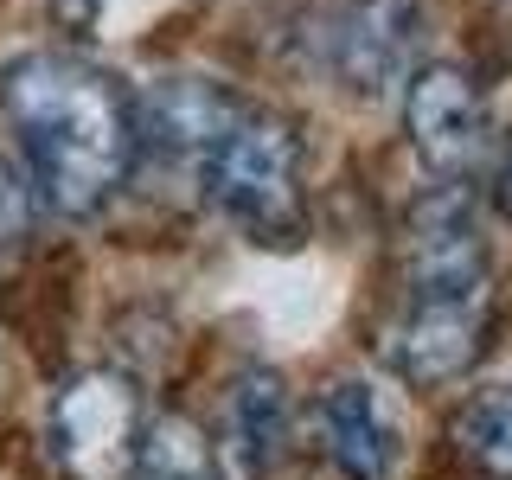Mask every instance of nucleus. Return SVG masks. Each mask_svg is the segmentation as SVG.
Instances as JSON below:
<instances>
[{
    "instance_id": "f257e3e1",
    "label": "nucleus",
    "mask_w": 512,
    "mask_h": 480,
    "mask_svg": "<svg viewBox=\"0 0 512 480\" xmlns=\"http://www.w3.org/2000/svg\"><path fill=\"white\" fill-rule=\"evenodd\" d=\"M0 116L13 128L32 199L58 218H96L135 167V96L103 64L26 52L0 71Z\"/></svg>"
},
{
    "instance_id": "f03ea898",
    "label": "nucleus",
    "mask_w": 512,
    "mask_h": 480,
    "mask_svg": "<svg viewBox=\"0 0 512 480\" xmlns=\"http://www.w3.org/2000/svg\"><path fill=\"white\" fill-rule=\"evenodd\" d=\"M205 192L256 244H301L308 231V141L276 109H244L205 154Z\"/></svg>"
},
{
    "instance_id": "7ed1b4c3",
    "label": "nucleus",
    "mask_w": 512,
    "mask_h": 480,
    "mask_svg": "<svg viewBox=\"0 0 512 480\" xmlns=\"http://www.w3.org/2000/svg\"><path fill=\"white\" fill-rule=\"evenodd\" d=\"M45 436L71 480H135L148 416L122 372H77L45 410Z\"/></svg>"
},
{
    "instance_id": "20e7f679",
    "label": "nucleus",
    "mask_w": 512,
    "mask_h": 480,
    "mask_svg": "<svg viewBox=\"0 0 512 480\" xmlns=\"http://www.w3.org/2000/svg\"><path fill=\"white\" fill-rule=\"evenodd\" d=\"M429 32L423 0H346L327 26V71L359 103H378L397 84H410L416 52Z\"/></svg>"
},
{
    "instance_id": "39448f33",
    "label": "nucleus",
    "mask_w": 512,
    "mask_h": 480,
    "mask_svg": "<svg viewBox=\"0 0 512 480\" xmlns=\"http://www.w3.org/2000/svg\"><path fill=\"white\" fill-rule=\"evenodd\" d=\"M487 333H493V301L397 295V314L384 327V365L410 391H442L487 359Z\"/></svg>"
},
{
    "instance_id": "423d86ee",
    "label": "nucleus",
    "mask_w": 512,
    "mask_h": 480,
    "mask_svg": "<svg viewBox=\"0 0 512 480\" xmlns=\"http://www.w3.org/2000/svg\"><path fill=\"white\" fill-rule=\"evenodd\" d=\"M404 135L436 180L468 173L487 154V90L468 64H416L404 84Z\"/></svg>"
},
{
    "instance_id": "0eeeda50",
    "label": "nucleus",
    "mask_w": 512,
    "mask_h": 480,
    "mask_svg": "<svg viewBox=\"0 0 512 480\" xmlns=\"http://www.w3.org/2000/svg\"><path fill=\"white\" fill-rule=\"evenodd\" d=\"M314 448L333 480H391L404 461V423L378 384L333 378L314 397Z\"/></svg>"
},
{
    "instance_id": "6e6552de",
    "label": "nucleus",
    "mask_w": 512,
    "mask_h": 480,
    "mask_svg": "<svg viewBox=\"0 0 512 480\" xmlns=\"http://www.w3.org/2000/svg\"><path fill=\"white\" fill-rule=\"evenodd\" d=\"M237 116H244V103L212 77H154L135 96V148H154L173 167L192 160L205 173V154L218 148V135Z\"/></svg>"
},
{
    "instance_id": "1a4fd4ad",
    "label": "nucleus",
    "mask_w": 512,
    "mask_h": 480,
    "mask_svg": "<svg viewBox=\"0 0 512 480\" xmlns=\"http://www.w3.org/2000/svg\"><path fill=\"white\" fill-rule=\"evenodd\" d=\"M288 448H295V404H288V384L269 365L231 378L224 397V461L231 480H282Z\"/></svg>"
},
{
    "instance_id": "9d476101",
    "label": "nucleus",
    "mask_w": 512,
    "mask_h": 480,
    "mask_svg": "<svg viewBox=\"0 0 512 480\" xmlns=\"http://www.w3.org/2000/svg\"><path fill=\"white\" fill-rule=\"evenodd\" d=\"M455 455L480 480H512V378L480 384L455 410Z\"/></svg>"
},
{
    "instance_id": "9b49d317",
    "label": "nucleus",
    "mask_w": 512,
    "mask_h": 480,
    "mask_svg": "<svg viewBox=\"0 0 512 480\" xmlns=\"http://www.w3.org/2000/svg\"><path fill=\"white\" fill-rule=\"evenodd\" d=\"M135 480H231V474H224V461L212 455V442L199 436V423L160 416V423H148V436H141Z\"/></svg>"
},
{
    "instance_id": "f8f14e48",
    "label": "nucleus",
    "mask_w": 512,
    "mask_h": 480,
    "mask_svg": "<svg viewBox=\"0 0 512 480\" xmlns=\"http://www.w3.org/2000/svg\"><path fill=\"white\" fill-rule=\"evenodd\" d=\"M32 237V186L13 160H0V256H13Z\"/></svg>"
},
{
    "instance_id": "ddd939ff",
    "label": "nucleus",
    "mask_w": 512,
    "mask_h": 480,
    "mask_svg": "<svg viewBox=\"0 0 512 480\" xmlns=\"http://www.w3.org/2000/svg\"><path fill=\"white\" fill-rule=\"evenodd\" d=\"M493 205H500V218L512 224V135L500 148V167H493Z\"/></svg>"
},
{
    "instance_id": "4468645a",
    "label": "nucleus",
    "mask_w": 512,
    "mask_h": 480,
    "mask_svg": "<svg viewBox=\"0 0 512 480\" xmlns=\"http://www.w3.org/2000/svg\"><path fill=\"white\" fill-rule=\"evenodd\" d=\"M52 13H58L64 26H90L96 13H103V0H52Z\"/></svg>"
},
{
    "instance_id": "2eb2a0df",
    "label": "nucleus",
    "mask_w": 512,
    "mask_h": 480,
    "mask_svg": "<svg viewBox=\"0 0 512 480\" xmlns=\"http://www.w3.org/2000/svg\"><path fill=\"white\" fill-rule=\"evenodd\" d=\"M0 365H7V359H0Z\"/></svg>"
}]
</instances>
